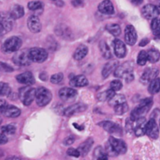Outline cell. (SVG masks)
Listing matches in <instances>:
<instances>
[{"instance_id":"22","label":"cell","mask_w":160,"mask_h":160,"mask_svg":"<svg viewBox=\"0 0 160 160\" xmlns=\"http://www.w3.org/2000/svg\"><path fill=\"white\" fill-rule=\"evenodd\" d=\"M70 85L72 87L82 88L88 85V80L83 75H78L74 77L70 81Z\"/></svg>"},{"instance_id":"9","label":"cell","mask_w":160,"mask_h":160,"mask_svg":"<svg viewBox=\"0 0 160 160\" xmlns=\"http://www.w3.org/2000/svg\"><path fill=\"white\" fill-rule=\"evenodd\" d=\"M141 13L143 17L147 20H153L158 17L160 14V10L158 7L154 4H147L142 8Z\"/></svg>"},{"instance_id":"52","label":"cell","mask_w":160,"mask_h":160,"mask_svg":"<svg viewBox=\"0 0 160 160\" xmlns=\"http://www.w3.org/2000/svg\"><path fill=\"white\" fill-rule=\"evenodd\" d=\"M5 34H6V32L5 31V30L3 29V28L2 27V25L0 24V37H2L3 35H4Z\"/></svg>"},{"instance_id":"30","label":"cell","mask_w":160,"mask_h":160,"mask_svg":"<svg viewBox=\"0 0 160 160\" xmlns=\"http://www.w3.org/2000/svg\"><path fill=\"white\" fill-rule=\"evenodd\" d=\"M107 31L114 35L115 37H118L121 34V28L119 24L117 23H108L106 27H105Z\"/></svg>"},{"instance_id":"38","label":"cell","mask_w":160,"mask_h":160,"mask_svg":"<svg viewBox=\"0 0 160 160\" xmlns=\"http://www.w3.org/2000/svg\"><path fill=\"white\" fill-rule=\"evenodd\" d=\"M28 7L30 10H39V9H42V7H43V3L40 1H31L28 2Z\"/></svg>"},{"instance_id":"37","label":"cell","mask_w":160,"mask_h":160,"mask_svg":"<svg viewBox=\"0 0 160 160\" xmlns=\"http://www.w3.org/2000/svg\"><path fill=\"white\" fill-rule=\"evenodd\" d=\"M11 94V88L6 83H0V96H8Z\"/></svg>"},{"instance_id":"18","label":"cell","mask_w":160,"mask_h":160,"mask_svg":"<svg viewBox=\"0 0 160 160\" xmlns=\"http://www.w3.org/2000/svg\"><path fill=\"white\" fill-rule=\"evenodd\" d=\"M16 79L19 83L25 85H31L35 84V78L31 72L26 71L24 73H20L16 77Z\"/></svg>"},{"instance_id":"44","label":"cell","mask_w":160,"mask_h":160,"mask_svg":"<svg viewBox=\"0 0 160 160\" xmlns=\"http://www.w3.org/2000/svg\"><path fill=\"white\" fill-rule=\"evenodd\" d=\"M0 70L4 72H12L13 69L10 66L8 65V64L0 62Z\"/></svg>"},{"instance_id":"29","label":"cell","mask_w":160,"mask_h":160,"mask_svg":"<svg viewBox=\"0 0 160 160\" xmlns=\"http://www.w3.org/2000/svg\"><path fill=\"white\" fill-rule=\"evenodd\" d=\"M99 48H100V52H101L102 56L104 58L108 59L111 58V52L109 46L108 45V44L104 42V41H101L100 42V45H99Z\"/></svg>"},{"instance_id":"24","label":"cell","mask_w":160,"mask_h":160,"mask_svg":"<svg viewBox=\"0 0 160 160\" xmlns=\"http://www.w3.org/2000/svg\"><path fill=\"white\" fill-rule=\"evenodd\" d=\"M9 14L13 20L20 19L24 15V9L20 5H13L9 10Z\"/></svg>"},{"instance_id":"6","label":"cell","mask_w":160,"mask_h":160,"mask_svg":"<svg viewBox=\"0 0 160 160\" xmlns=\"http://www.w3.org/2000/svg\"><path fill=\"white\" fill-rule=\"evenodd\" d=\"M28 56L31 62L39 63V62H43L47 59L48 53L44 48L35 47L28 50Z\"/></svg>"},{"instance_id":"47","label":"cell","mask_w":160,"mask_h":160,"mask_svg":"<svg viewBox=\"0 0 160 160\" xmlns=\"http://www.w3.org/2000/svg\"><path fill=\"white\" fill-rule=\"evenodd\" d=\"M8 142V138L6 134L0 133V145H4Z\"/></svg>"},{"instance_id":"40","label":"cell","mask_w":160,"mask_h":160,"mask_svg":"<svg viewBox=\"0 0 160 160\" xmlns=\"http://www.w3.org/2000/svg\"><path fill=\"white\" fill-rule=\"evenodd\" d=\"M56 33H57L58 35L63 36V37H66L67 38L68 37H70V31H68V28H66V27H59V28H56Z\"/></svg>"},{"instance_id":"13","label":"cell","mask_w":160,"mask_h":160,"mask_svg":"<svg viewBox=\"0 0 160 160\" xmlns=\"http://www.w3.org/2000/svg\"><path fill=\"white\" fill-rule=\"evenodd\" d=\"M137 40V34L134 27L127 25L125 29V42L129 45H133Z\"/></svg>"},{"instance_id":"1","label":"cell","mask_w":160,"mask_h":160,"mask_svg":"<svg viewBox=\"0 0 160 160\" xmlns=\"http://www.w3.org/2000/svg\"><path fill=\"white\" fill-rule=\"evenodd\" d=\"M133 63L130 62H125L122 65L118 66L115 70V77L119 78H122L127 82H130L134 79L133 76Z\"/></svg>"},{"instance_id":"12","label":"cell","mask_w":160,"mask_h":160,"mask_svg":"<svg viewBox=\"0 0 160 160\" xmlns=\"http://www.w3.org/2000/svg\"><path fill=\"white\" fill-rule=\"evenodd\" d=\"M158 70L157 68H153V67H149L146 69L142 73L141 77V82L144 84H149L152 80L157 78V75L158 74Z\"/></svg>"},{"instance_id":"27","label":"cell","mask_w":160,"mask_h":160,"mask_svg":"<svg viewBox=\"0 0 160 160\" xmlns=\"http://www.w3.org/2000/svg\"><path fill=\"white\" fill-rule=\"evenodd\" d=\"M118 67V62L116 61H112V62H109L106 63L104 67L103 70H102V76L104 78H107L110 76L113 71L116 69Z\"/></svg>"},{"instance_id":"42","label":"cell","mask_w":160,"mask_h":160,"mask_svg":"<svg viewBox=\"0 0 160 160\" xmlns=\"http://www.w3.org/2000/svg\"><path fill=\"white\" fill-rule=\"evenodd\" d=\"M122 88V84L119 80H114L110 83V89L114 91L115 92L119 91Z\"/></svg>"},{"instance_id":"21","label":"cell","mask_w":160,"mask_h":160,"mask_svg":"<svg viewBox=\"0 0 160 160\" xmlns=\"http://www.w3.org/2000/svg\"><path fill=\"white\" fill-rule=\"evenodd\" d=\"M136 125L134 126V133L137 137H141L144 134H145V126H146V120L144 117L138 119L136 121Z\"/></svg>"},{"instance_id":"14","label":"cell","mask_w":160,"mask_h":160,"mask_svg":"<svg viewBox=\"0 0 160 160\" xmlns=\"http://www.w3.org/2000/svg\"><path fill=\"white\" fill-rule=\"evenodd\" d=\"M28 28L32 33H39L40 32L42 29V23L40 20L37 16L32 15L28 17Z\"/></svg>"},{"instance_id":"43","label":"cell","mask_w":160,"mask_h":160,"mask_svg":"<svg viewBox=\"0 0 160 160\" xmlns=\"http://www.w3.org/2000/svg\"><path fill=\"white\" fill-rule=\"evenodd\" d=\"M67 154L68 155V156H72V157L78 158L80 156V153L78 151V149H75V148H72L67 149Z\"/></svg>"},{"instance_id":"31","label":"cell","mask_w":160,"mask_h":160,"mask_svg":"<svg viewBox=\"0 0 160 160\" xmlns=\"http://www.w3.org/2000/svg\"><path fill=\"white\" fill-rule=\"evenodd\" d=\"M147 61L152 62H156L159 60L160 59V52L157 49L155 48H152V49L149 50L148 52H147Z\"/></svg>"},{"instance_id":"26","label":"cell","mask_w":160,"mask_h":160,"mask_svg":"<svg viewBox=\"0 0 160 160\" xmlns=\"http://www.w3.org/2000/svg\"><path fill=\"white\" fill-rule=\"evenodd\" d=\"M88 53V48L85 45H80L77 47L75 52L73 54V57L75 60H82L83 58L86 57Z\"/></svg>"},{"instance_id":"3","label":"cell","mask_w":160,"mask_h":160,"mask_svg":"<svg viewBox=\"0 0 160 160\" xmlns=\"http://www.w3.org/2000/svg\"><path fill=\"white\" fill-rule=\"evenodd\" d=\"M36 89L31 87H23L19 90L18 96L24 106H30L35 98Z\"/></svg>"},{"instance_id":"23","label":"cell","mask_w":160,"mask_h":160,"mask_svg":"<svg viewBox=\"0 0 160 160\" xmlns=\"http://www.w3.org/2000/svg\"><path fill=\"white\" fill-rule=\"evenodd\" d=\"M3 115L9 118H16L20 115V109L12 105H8L3 112Z\"/></svg>"},{"instance_id":"34","label":"cell","mask_w":160,"mask_h":160,"mask_svg":"<svg viewBox=\"0 0 160 160\" xmlns=\"http://www.w3.org/2000/svg\"><path fill=\"white\" fill-rule=\"evenodd\" d=\"M151 28H152V31L156 35H160V18L153 19L151 23Z\"/></svg>"},{"instance_id":"33","label":"cell","mask_w":160,"mask_h":160,"mask_svg":"<svg viewBox=\"0 0 160 160\" xmlns=\"http://www.w3.org/2000/svg\"><path fill=\"white\" fill-rule=\"evenodd\" d=\"M115 95V93L114 91H112L111 89H108L106 92L99 94L98 98L100 101H106V100H109L110 98H112Z\"/></svg>"},{"instance_id":"32","label":"cell","mask_w":160,"mask_h":160,"mask_svg":"<svg viewBox=\"0 0 160 160\" xmlns=\"http://www.w3.org/2000/svg\"><path fill=\"white\" fill-rule=\"evenodd\" d=\"M125 102V97L123 95H115L108 100V104L111 106H117L121 103Z\"/></svg>"},{"instance_id":"10","label":"cell","mask_w":160,"mask_h":160,"mask_svg":"<svg viewBox=\"0 0 160 160\" xmlns=\"http://www.w3.org/2000/svg\"><path fill=\"white\" fill-rule=\"evenodd\" d=\"M145 134L152 139H157L159 135V129L155 119L152 118L146 123Z\"/></svg>"},{"instance_id":"4","label":"cell","mask_w":160,"mask_h":160,"mask_svg":"<svg viewBox=\"0 0 160 160\" xmlns=\"http://www.w3.org/2000/svg\"><path fill=\"white\" fill-rule=\"evenodd\" d=\"M35 99L36 103L39 106H41V107L45 106L51 101L52 94L49 89L44 87L39 88L36 90Z\"/></svg>"},{"instance_id":"57","label":"cell","mask_w":160,"mask_h":160,"mask_svg":"<svg viewBox=\"0 0 160 160\" xmlns=\"http://www.w3.org/2000/svg\"><path fill=\"white\" fill-rule=\"evenodd\" d=\"M53 1H56V0H53Z\"/></svg>"},{"instance_id":"39","label":"cell","mask_w":160,"mask_h":160,"mask_svg":"<svg viewBox=\"0 0 160 160\" xmlns=\"http://www.w3.org/2000/svg\"><path fill=\"white\" fill-rule=\"evenodd\" d=\"M1 131L4 134H13L16 132V127L13 124H8L2 127Z\"/></svg>"},{"instance_id":"58","label":"cell","mask_w":160,"mask_h":160,"mask_svg":"<svg viewBox=\"0 0 160 160\" xmlns=\"http://www.w3.org/2000/svg\"><path fill=\"white\" fill-rule=\"evenodd\" d=\"M159 123H160V122H159Z\"/></svg>"},{"instance_id":"2","label":"cell","mask_w":160,"mask_h":160,"mask_svg":"<svg viewBox=\"0 0 160 160\" xmlns=\"http://www.w3.org/2000/svg\"><path fill=\"white\" fill-rule=\"evenodd\" d=\"M153 101L151 98H144V100L141 102L138 106H136L133 111H132L131 114H130V119L133 121H136L138 119L144 117V115L147 113L151 109L152 106Z\"/></svg>"},{"instance_id":"28","label":"cell","mask_w":160,"mask_h":160,"mask_svg":"<svg viewBox=\"0 0 160 160\" xmlns=\"http://www.w3.org/2000/svg\"><path fill=\"white\" fill-rule=\"evenodd\" d=\"M148 92L152 95L158 93L160 92V78H156L152 80L148 85Z\"/></svg>"},{"instance_id":"15","label":"cell","mask_w":160,"mask_h":160,"mask_svg":"<svg viewBox=\"0 0 160 160\" xmlns=\"http://www.w3.org/2000/svg\"><path fill=\"white\" fill-rule=\"evenodd\" d=\"M113 48H114L115 54L118 58L122 59V58L125 57V54H126V47L123 42L119 39H115L113 42Z\"/></svg>"},{"instance_id":"53","label":"cell","mask_w":160,"mask_h":160,"mask_svg":"<svg viewBox=\"0 0 160 160\" xmlns=\"http://www.w3.org/2000/svg\"><path fill=\"white\" fill-rule=\"evenodd\" d=\"M73 126L75 127V128H77L78 130H79V131H82V130L84 129V127H83V126H78L77 123H73Z\"/></svg>"},{"instance_id":"46","label":"cell","mask_w":160,"mask_h":160,"mask_svg":"<svg viewBox=\"0 0 160 160\" xmlns=\"http://www.w3.org/2000/svg\"><path fill=\"white\" fill-rule=\"evenodd\" d=\"M74 142H75V138L73 137H67V138L64 139V145H70L73 144Z\"/></svg>"},{"instance_id":"54","label":"cell","mask_w":160,"mask_h":160,"mask_svg":"<svg viewBox=\"0 0 160 160\" xmlns=\"http://www.w3.org/2000/svg\"><path fill=\"white\" fill-rule=\"evenodd\" d=\"M6 160H20V159L17 156H10V157H8Z\"/></svg>"},{"instance_id":"16","label":"cell","mask_w":160,"mask_h":160,"mask_svg":"<svg viewBox=\"0 0 160 160\" xmlns=\"http://www.w3.org/2000/svg\"><path fill=\"white\" fill-rule=\"evenodd\" d=\"M87 109V106L82 103H77V104L72 105L69 107L66 108L64 110V115L66 117H71L72 115L78 113V112H82Z\"/></svg>"},{"instance_id":"51","label":"cell","mask_w":160,"mask_h":160,"mask_svg":"<svg viewBox=\"0 0 160 160\" xmlns=\"http://www.w3.org/2000/svg\"><path fill=\"white\" fill-rule=\"evenodd\" d=\"M130 1L134 5H140L143 2V0H130Z\"/></svg>"},{"instance_id":"56","label":"cell","mask_w":160,"mask_h":160,"mask_svg":"<svg viewBox=\"0 0 160 160\" xmlns=\"http://www.w3.org/2000/svg\"><path fill=\"white\" fill-rule=\"evenodd\" d=\"M2 121H3V120H2V118H1V117H0V124H1V123H2Z\"/></svg>"},{"instance_id":"49","label":"cell","mask_w":160,"mask_h":160,"mask_svg":"<svg viewBox=\"0 0 160 160\" xmlns=\"http://www.w3.org/2000/svg\"><path fill=\"white\" fill-rule=\"evenodd\" d=\"M148 42H149V39L148 38H144L143 40L141 41L139 45H140V46H145L146 45H147V43H148Z\"/></svg>"},{"instance_id":"19","label":"cell","mask_w":160,"mask_h":160,"mask_svg":"<svg viewBox=\"0 0 160 160\" xmlns=\"http://www.w3.org/2000/svg\"><path fill=\"white\" fill-rule=\"evenodd\" d=\"M98 10L105 15H111L115 12L114 6L110 0H104L99 4Z\"/></svg>"},{"instance_id":"8","label":"cell","mask_w":160,"mask_h":160,"mask_svg":"<svg viewBox=\"0 0 160 160\" xmlns=\"http://www.w3.org/2000/svg\"><path fill=\"white\" fill-rule=\"evenodd\" d=\"M109 145L111 147L113 151L116 155L117 154H124L126 152L127 146L126 144L124 141L121 139L115 138L114 137H111L109 138Z\"/></svg>"},{"instance_id":"36","label":"cell","mask_w":160,"mask_h":160,"mask_svg":"<svg viewBox=\"0 0 160 160\" xmlns=\"http://www.w3.org/2000/svg\"><path fill=\"white\" fill-rule=\"evenodd\" d=\"M128 106H127L126 102L121 103V104L117 105V106H114V110L116 114L118 115H122V114L125 113L128 111Z\"/></svg>"},{"instance_id":"20","label":"cell","mask_w":160,"mask_h":160,"mask_svg":"<svg viewBox=\"0 0 160 160\" xmlns=\"http://www.w3.org/2000/svg\"><path fill=\"white\" fill-rule=\"evenodd\" d=\"M99 125L101 126L104 130H105L107 132L110 133V134H119L121 131L120 127L111 121L101 122Z\"/></svg>"},{"instance_id":"35","label":"cell","mask_w":160,"mask_h":160,"mask_svg":"<svg viewBox=\"0 0 160 160\" xmlns=\"http://www.w3.org/2000/svg\"><path fill=\"white\" fill-rule=\"evenodd\" d=\"M147 62V52L142 50L139 52L136 59V62L139 66H144Z\"/></svg>"},{"instance_id":"7","label":"cell","mask_w":160,"mask_h":160,"mask_svg":"<svg viewBox=\"0 0 160 160\" xmlns=\"http://www.w3.org/2000/svg\"><path fill=\"white\" fill-rule=\"evenodd\" d=\"M13 61L15 64L21 66V67L30 65L31 61L30 60L29 56H28V50L19 49L13 57Z\"/></svg>"},{"instance_id":"50","label":"cell","mask_w":160,"mask_h":160,"mask_svg":"<svg viewBox=\"0 0 160 160\" xmlns=\"http://www.w3.org/2000/svg\"><path fill=\"white\" fill-rule=\"evenodd\" d=\"M97 160H108V156L105 154H102L100 156H99V157L97 158Z\"/></svg>"},{"instance_id":"11","label":"cell","mask_w":160,"mask_h":160,"mask_svg":"<svg viewBox=\"0 0 160 160\" xmlns=\"http://www.w3.org/2000/svg\"><path fill=\"white\" fill-rule=\"evenodd\" d=\"M14 20L12 18L9 12H1L0 13V24L6 33L10 31L13 27Z\"/></svg>"},{"instance_id":"17","label":"cell","mask_w":160,"mask_h":160,"mask_svg":"<svg viewBox=\"0 0 160 160\" xmlns=\"http://www.w3.org/2000/svg\"><path fill=\"white\" fill-rule=\"evenodd\" d=\"M59 97L63 101L73 99L77 95V92L72 88H63L59 91Z\"/></svg>"},{"instance_id":"25","label":"cell","mask_w":160,"mask_h":160,"mask_svg":"<svg viewBox=\"0 0 160 160\" xmlns=\"http://www.w3.org/2000/svg\"><path fill=\"white\" fill-rule=\"evenodd\" d=\"M93 144V140L92 138H88L87 140L85 141L83 143H82L81 145L78 146V148H77L78 151L79 152L80 156H86L88 154L89 151L91 149V147H92Z\"/></svg>"},{"instance_id":"41","label":"cell","mask_w":160,"mask_h":160,"mask_svg":"<svg viewBox=\"0 0 160 160\" xmlns=\"http://www.w3.org/2000/svg\"><path fill=\"white\" fill-rule=\"evenodd\" d=\"M64 79V75H63L62 73H55V74L52 75L51 78H50V81L51 83L55 84H57L59 83H61V81Z\"/></svg>"},{"instance_id":"55","label":"cell","mask_w":160,"mask_h":160,"mask_svg":"<svg viewBox=\"0 0 160 160\" xmlns=\"http://www.w3.org/2000/svg\"><path fill=\"white\" fill-rule=\"evenodd\" d=\"M154 2H155V4H154L155 6H156L157 7H160V0H154Z\"/></svg>"},{"instance_id":"48","label":"cell","mask_w":160,"mask_h":160,"mask_svg":"<svg viewBox=\"0 0 160 160\" xmlns=\"http://www.w3.org/2000/svg\"><path fill=\"white\" fill-rule=\"evenodd\" d=\"M72 4L75 7H79L83 5V0H72Z\"/></svg>"},{"instance_id":"5","label":"cell","mask_w":160,"mask_h":160,"mask_svg":"<svg viewBox=\"0 0 160 160\" xmlns=\"http://www.w3.org/2000/svg\"><path fill=\"white\" fill-rule=\"evenodd\" d=\"M22 45V41L20 38L17 36H13L9 38L6 39L3 44L2 49L5 52H17Z\"/></svg>"},{"instance_id":"45","label":"cell","mask_w":160,"mask_h":160,"mask_svg":"<svg viewBox=\"0 0 160 160\" xmlns=\"http://www.w3.org/2000/svg\"><path fill=\"white\" fill-rule=\"evenodd\" d=\"M8 103L6 100L4 99H0V112L3 113V111L6 109V108L7 107Z\"/></svg>"}]
</instances>
